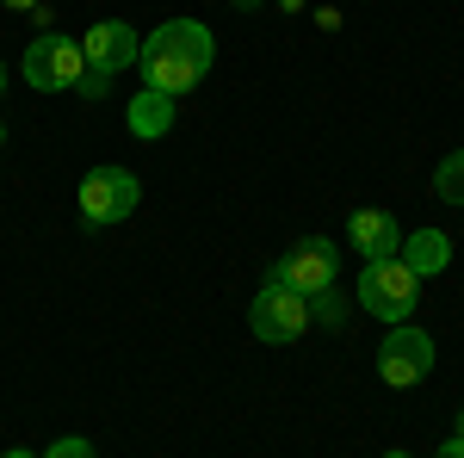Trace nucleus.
<instances>
[{
	"label": "nucleus",
	"mask_w": 464,
	"mask_h": 458,
	"mask_svg": "<svg viewBox=\"0 0 464 458\" xmlns=\"http://www.w3.org/2000/svg\"><path fill=\"white\" fill-rule=\"evenodd\" d=\"M248 322H254L260 341H297V335L310 328V297L291 291V285H279V279H266L260 291H254Z\"/></svg>",
	"instance_id": "4"
},
{
	"label": "nucleus",
	"mask_w": 464,
	"mask_h": 458,
	"mask_svg": "<svg viewBox=\"0 0 464 458\" xmlns=\"http://www.w3.org/2000/svg\"><path fill=\"white\" fill-rule=\"evenodd\" d=\"M137 63H143V81L155 87V93L179 100V93H192V87L211 74L217 44H211V32H205L198 19H168V25L149 32V50L137 56Z\"/></svg>",
	"instance_id": "1"
},
{
	"label": "nucleus",
	"mask_w": 464,
	"mask_h": 458,
	"mask_svg": "<svg viewBox=\"0 0 464 458\" xmlns=\"http://www.w3.org/2000/svg\"><path fill=\"white\" fill-rule=\"evenodd\" d=\"M347 242H353L365 260H391L396 248H402V229H396L391 211H353L347 217Z\"/></svg>",
	"instance_id": "9"
},
{
	"label": "nucleus",
	"mask_w": 464,
	"mask_h": 458,
	"mask_svg": "<svg viewBox=\"0 0 464 458\" xmlns=\"http://www.w3.org/2000/svg\"><path fill=\"white\" fill-rule=\"evenodd\" d=\"M273 279L291 285V291H304V297H316V291H328V285L341 279V254H334L328 236H304V242L285 248V260L273 267Z\"/></svg>",
	"instance_id": "5"
},
{
	"label": "nucleus",
	"mask_w": 464,
	"mask_h": 458,
	"mask_svg": "<svg viewBox=\"0 0 464 458\" xmlns=\"http://www.w3.org/2000/svg\"><path fill=\"white\" fill-rule=\"evenodd\" d=\"M428 372H433V341L421 328L396 322L391 335H384V347H378V378L391 390H409V385H421Z\"/></svg>",
	"instance_id": "7"
},
{
	"label": "nucleus",
	"mask_w": 464,
	"mask_h": 458,
	"mask_svg": "<svg viewBox=\"0 0 464 458\" xmlns=\"http://www.w3.org/2000/svg\"><path fill=\"white\" fill-rule=\"evenodd\" d=\"M415 297H421V279L402 267V260H365V273H359V310L378 322H409L415 317Z\"/></svg>",
	"instance_id": "2"
},
{
	"label": "nucleus",
	"mask_w": 464,
	"mask_h": 458,
	"mask_svg": "<svg viewBox=\"0 0 464 458\" xmlns=\"http://www.w3.org/2000/svg\"><path fill=\"white\" fill-rule=\"evenodd\" d=\"M106 87H111V74H93V69H87L81 81H74V93H87V100H100Z\"/></svg>",
	"instance_id": "14"
},
{
	"label": "nucleus",
	"mask_w": 464,
	"mask_h": 458,
	"mask_svg": "<svg viewBox=\"0 0 464 458\" xmlns=\"http://www.w3.org/2000/svg\"><path fill=\"white\" fill-rule=\"evenodd\" d=\"M459 440H464V415H459Z\"/></svg>",
	"instance_id": "19"
},
{
	"label": "nucleus",
	"mask_w": 464,
	"mask_h": 458,
	"mask_svg": "<svg viewBox=\"0 0 464 458\" xmlns=\"http://www.w3.org/2000/svg\"><path fill=\"white\" fill-rule=\"evenodd\" d=\"M440 458H464V440H459V434H452V440L440 446Z\"/></svg>",
	"instance_id": "15"
},
{
	"label": "nucleus",
	"mask_w": 464,
	"mask_h": 458,
	"mask_svg": "<svg viewBox=\"0 0 464 458\" xmlns=\"http://www.w3.org/2000/svg\"><path fill=\"white\" fill-rule=\"evenodd\" d=\"M168 131H174V100L155 93V87H143V93L130 100V137L155 142V137H168Z\"/></svg>",
	"instance_id": "11"
},
{
	"label": "nucleus",
	"mask_w": 464,
	"mask_h": 458,
	"mask_svg": "<svg viewBox=\"0 0 464 458\" xmlns=\"http://www.w3.org/2000/svg\"><path fill=\"white\" fill-rule=\"evenodd\" d=\"M0 137H6V131H0Z\"/></svg>",
	"instance_id": "21"
},
{
	"label": "nucleus",
	"mask_w": 464,
	"mask_h": 458,
	"mask_svg": "<svg viewBox=\"0 0 464 458\" xmlns=\"http://www.w3.org/2000/svg\"><path fill=\"white\" fill-rule=\"evenodd\" d=\"M396 260H402L415 279H433V273H446L452 242H446V229H409V236H402V248H396Z\"/></svg>",
	"instance_id": "10"
},
{
	"label": "nucleus",
	"mask_w": 464,
	"mask_h": 458,
	"mask_svg": "<svg viewBox=\"0 0 464 458\" xmlns=\"http://www.w3.org/2000/svg\"><path fill=\"white\" fill-rule=\"evenodd\" d=\"M384 458H409V453H384Z\"/></svg>",
	"instance_id": "20"
},
{
	"label": "nucleus",
	"mask_w": 464,
	"mask_h": 458,
	"mask_svg": "<svg viewBox=\"0 0 464 458\" xmlns=\"http://www.w3.org/2000/svg\"><path fill=\"white\" fill-rule=\"evenodd\" d=\"M0 458H44V453H25V446H13V453H0Z\"/></svg>",
	"instance_id": "16"
},
{
	"label": "nucleus",
	"mask_w": 464,
	"mask_h": 458,
	"mask_svg": "<svg viewBox=\"0 0 464 458\" xmlns=\"http://www.w3.org/2000/svg\"><path fill=\"white\" fill-rule=\"evenodd\" d=\"M81 56H87L93 74H118V69H130L143 50H137V32H130L124 19H100L93 32L81 37Z\"/></svg>",
	"instance_id": "8"
},
{
	"label": "nucleus",
	"mask_w": 464,
	"mask_h": 458,
	"mask_svg": "<svg viewBox=\"0 0 464 458\" xmlns=\"http://www.w3.org/2000/svg\"><path fill=\"white\" fill-rule=\"evenodd\" d=\"M0 87H6V63H0Z\"/></svg>",
	"instance_id": "18"
},
{
	"label": "nucleus",
	"mask_w": 464,
	"mask_h": 458,
	"mask_svg": "<svg viewBox=\"0 0 464 458\" xmlns=\"http://www.w3.org/2000/svg\"><path fill=\"white\" fill-rule=\"evenodd\" d=\"M229 6H242V13H248V6H260V0H229Z\"/></svg>",
	"instance_id": "17"
},
{
	"label": "nucleus",
	"mask_w": 464,
	"mask_h": 458,
	"mask_svg": "<svg viewBox=\"0 0 464 458\" xmlns=\"http://www.w3.org/2000/svg\"><path fill=\"white\" fill-rule=\"evenodd\" d=\"M44 458H93V446H87L81 434H69V440H56V446H50Z\"/></svg>",
	"instance_id": "13"
},
{
	"label": "nucleus",
	"mask_w": 464,
	"mask_h": 458,
	"mask_svg": "<svg viewBox=\"0 0 464 458\" xmlns=\"http://www.w3.org/2000/svg\"><path fill=\"white\" fill-rule=\"evenodd\" d=\"M87 74V56H81V44L63 32H37L32 50H25V81L44 87V93H74V81Z\"/></svg>",
	"instance_id": "3"
},
{
	"label": "nucleus",
	"mask_w": 464,
	"mask_h": 458,
	"mask_svg": "<svg viewBox=\"0 0 464 458\" xmlns=\"http://www.w3.org/2000/svg\"><path fill=\"white\" fill-rule=\"evenodd\" d=\"M433 192H440L446 205H464V149H452V155L440 161V174H433Z\"/></svg>",
	"instance_id": "12"
},
{
	"label": "nucleus",
	"mask_w": 464,
	"mask_h": 458,
	"mask_svg": "<svg viewBox=\"0 0 464 458\" xmlns=\"http://www.w3.org/2000/svg\"><path fill=\"white\" fill-rule=\"evenodd\" d=\"M137 199H143V186L130 168H93V174L81 180V217L100 229V223H124V217L137 211Z\"/></svg>",
	"instance_id": "6"
}]
</instances>
